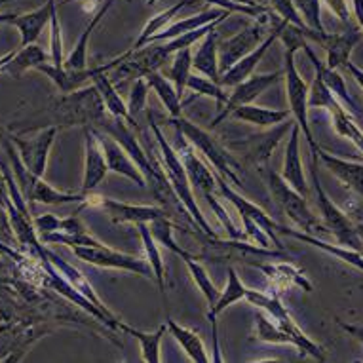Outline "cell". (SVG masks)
Returning a JSON list of instances; mask_svg holds the SVG:
<instances>
[{
	"label": "cell",
	"mask_w": 363,
	"mask_h": 363,
	"mask_svg": "<svg viewBox=\"0 0 363 363\" xmlns=\"http://www.w3.org/2000/svg\"><path fill=\"white\" fill-rule=\"evenodd\" d=\"M280 38L286 44V69H284V77H286V91L287 101H289V111H291L293 120L297 122L301 131H303L304 139L308 141L310 152H312V160H318L320 156V147L315 145L312 130L308 124V86L304 82L301 74H298L297 67H295V54L298 48H304L306 44V35L303 30L287 25L286 29L281 30Z\"/></svg>",
	"instance_id": "6da1fadb"
},
{
	"label": "cell",
	"mask_w": 363,
	"mask_h": 363,
	"mask_svg": "<svg viewBox=\"0 0 363 363\" xmlns=\"http://www.w3.org/2000/svg\"><path fill=\"white\" fill-rule=\"evenodd\" d=\"M149 124L152 133H155L158 149H160L162 162H164V173L167 175V181H169L173 192L177 194L179 202L183 203V208L186 209V213L191 215V219L194 220V225H196L198 230H202L208 238L217 240V234H215L213 228L209 226L206 215L202 213V209L198 208L196 198H194V192H192L191 181H189V175H186L183 162L179 158L177 150L167 143L166 138H164V133H162L160 125L156 124L152 114H149Z\"/></svg>",
	"instance_id": "7a4b0ae2"
},
{
	"label": "cell",
	"mask_w": 363,
	"mask_h": 363,
	"mask_svg": "<svg viewBox=\"0 0 363 363\" xmlns=\"http://www.w3.org/2000/svg\"><path fill=\"white\" fill-rule=\"evenodd\" d=\"M215 179H217V189H219L220 194L233 203L240 213L245 234L255 240L262 250H268L270 244H274V247L281 250V242L278 238V234L284 233V226L272 220V217H268L257 203H253L251 200L242 196L240 192L234 191L233 186L228 185V181L217 172H215Z\"/></svg>",
	"instance_id": "3957f363"
},
{
	"label": "cell",
	"mask_w": 363,
	"mask_h": 363,
	"mask_svg": "<svg viewBox=\"0 0 363 363\" xmlns=\"http://www.w3.org/2000/svg\"><path fill=\"white\" fill-rule=\"evenodd\" d=\"M169 124H172L173 128H175V130H177L179 133H181L198 152H200V155L206 156V160L215 167V172L219 173V175H223L228 183H233V185L236 186L242 185V179H240L238 175V160H236L233 156V152L226 149L225 145L219 143L209 131L202 130L200 125H196L194 122L185 118L183 114L177 116V118H169Z\"/></svg>",
	"instance_id": "277c9868"
},
{
	"label": "cell",
	"mask_w": 363,
	"mask_h": 363,
	"mask_svg": "<svg viewBox=\"0 0 363 363\" xmlns=\"http://www.w3.org/2000/svg\"><path fill=\"white\" fill-rule=\"evenodd\" d=\"M105 103L101 99L99 89L91 84L71 94H63L57 99V107L54 108L55 124L74 125V124H96L101 125L105 116Z\"/></svg>",
	"instance_id": "5b68a950"
},
{
	"label": "cell",
	"mask_w": 363,
	"mask_h": 363,
	"mask_svg": "<svg viewBox=\"0 0 363 363\" xmlns=\"http://www.w3.org/2000/svg\"><path fill=\"white\" fill-rule=\"evenodd\" d=\"M262 173H264V179H267V185L270 189V194L276 200V203L280 206L281 211L289 217V219L303 228L306 234L318 233L322 230V225L318 223V217H315L308 208V202H306V196H303L301 192H297L293 189L286 179L281 177L280 173H276L274 169L270 167H262Z\"/></svg>",
	"instance_id": "8992f818"
},
{
	"label": "cell",
	"mask_w": 363,
	"mask_h": 363,
	"mask_svg": "<svg viewBox=\"0 0 363 363\" xmlns=\"http://www.w3.org/2000/svg\"><path fill=\"white\" fill-rule=\"evenodd\" d=\"M245 298H247L253 306H257V308L262 310V312H267L268 315H272L276 322L280 323L281 328L291 335L293 346H295L297 350H301V354H306V356L314 357L318 362H325V350H323L318 342H314L310 337H306V335L303 333V329L298 328L297 322L293 320V315L289 314V310L281 304L278 295H270V293L247 289Z\"/></svg>",
	"instance_id": "52a82bcc"
},
{
	"label": "cell",
	"mask_w": 363,
	"mask_h": 363,
	"mask_svg": "<svg viewBox=\"0 0 363 363\" xmlns=\"http://www.w3.org/2000/svg\"><path fill=\"white\" fill-rule=\"evenodd\" d=\"M312 183H314L315 203H318V209H320V215H322L323 225L333 233V236L340 245L363 253V238L357 234L356 225L352 223L350 217L339 206H335L333 200L329 198V194L323 189L322 181L318 177V160H312Z\"/></svg>",
	"instance_id": "ba28073f"
},
{
	"label": "cell",
	"mask_w": 363,
	"mask_h": 363,
	"mask_svg": "<svg viewBox=\"0 0 363 363\" xmlns=\"http://www.w3.org/2000/svg\"><path fill=\"white\" fill-rule=\"evenodd\" d=\"M293 124L291 120H286L278 125H272V130L255 133L245 139H234V141H226L225 147L234 155H242L245 162H250L253 166H267L270 156L274 149L280 145V141L287 135V131H291Z\"/></svg>",
	"instance_id": "9c48e42d"
},
{
	"label": "cell",
	"mask_w": 363,
	"mask_h": 363,
	"mask_svg": "<svg viewBox=\"0 0 363 363\" xmlns=\"http://www.w3.org/2000/svg\"><path fill=\"white\" fill-rule=\"evenodd\" d=\"M72 251L80 261L94 264V267L116 268V270H125V272H135V274L143 276V278H155L149 259H143V257L120 253V251L111 250V247L103 244L72 245Z\"/></svg>",
	"instance_id": "30bf717a"
},
{
	"label": "cell",
	"mask_w": 363,
	"mask_h": 363,
	"mask_svg": "<svg viewBox=\"0 0 363 363\" xmlns=\"http://www.w3.org/2000/svg\"><path fill=\"white\" fill-rule=\"evenodd\" d=\"M264 21H267V18L262 16V18H259L257 23L250 25L247 29L240 30V33H236V35L230 36V38H226L220 46H217L220 74L228 71L230 67L236 65L242 57L251 54V52L270 35V33H267Z\"/></svg>",
	"instance_id": "8fae6325"
},
{
	"label": "cell",
	"mask_w": 363,
	"mask_h": 363,
	"mask_svg": "<svg viewBox=\"0 0 363 363\" xmlns=\"http://www.w3.org/2000/svg\"><path fill=\"white\" fill-rule=\"evenodd\" d=\"M281 77H284V71L267 72V74H251L247 80L240 82L238 86H234L233 94L226 99L223 111H220V113L213 118V122H211V130L217 128L223 120L230 118L233 111H236V108L242 107V105H250V103L255 101L262 91H267L270 86H274Z\"/></svg>",
	"instance_id": "7c38bea8"
},
{
	"label": "cell",
	"mask_w": 363,
	"mask_h": 363,
	"mask_svg": "<svg viewBox=\"0 0 363 363\" xmlns=\"http://www.w3.org/2000/svg\"><path fill=\"white\" fill-rule=\"evenodd\" d=\"M86 206L105 209L114 223H128V225L135 226L141 225V223H152L158 217L166 215V211L162 208H155V206H133V203L118 202V200H113V198L94 196L91 192H88Z\"/></svg>",
	"instance_id": "4fadbf2b"
},
{
	"label": "cell",
	"mask_w": 363,
	"mask_h": 363,
	"mask_svg": "<svg viewBox=\"0 0 363 363\" xmlns=\"http://www.w3.org/2000/svg\"><path fill=\"white\" fill-rule=\"evenodd\" d=\"M108 164L103 145L94 128H84V179L82 192H94L107 177Z\"/></svg>",
	"instance_id": "5bb4252c"
},
{
	"label": "cell",
	"mask_w": 363,
	"mask_h": 363,
	"mask_svg": "<svg viewBox=\"0 0 363 363\" xmlns=\"http://www.w3.org/2000/svg\"><path fill=\"white\" fill-rule=\"evenodd\" d=\"M287 25L289 23H287V21H284V19H281V21H278L274 29L270 30V35H268L267 38H264V40H262L261 44H259V46L253 50V52H251V54H247L245 57H242V60H240L236 65L230 67L228 71L220 74V78H219L220 86H223V88H234V86H238L240 82L247 80V78L253 74V71L257 69V65L261 63V60L264 57V54L268 52V48H270V46H272V44H274V42L280 38L281 30L286 29Z\"/></svg>",
	"instance_id": "9a60e30c"
},
{
	"label": "cell",
	"mask_w": 363,
	"mask_h": 363,
	"mask_svg": "<svg viewBox=\"0 0 363 363\" xmlns=\"http://www.w3.org/2000/svg\"><path fill=\"white\" fill-rule=\"evenodd\" d=\"M55 133H57V125L46 128V130L38 131V135L35 139L23 141V139L13 138V141L18 143L21 156H23L25 169H29L33 175L42 177L48 166V156L54 145Z\"/></svg>",
	"instance_id": "2e32d148"
},
{
	"label": "cell",
	"mask_w": 363,
	"mask_h": 363,
	"mask_svg": "<svg viewBox=\"0 0 363 363\" xmlns=\"http://www.w3.org/2000/svg\"><path fill=\"white\" fill-rule=\"evenodd\" d=\"M96 130V128H94ZM97 138L101 141L103 150H105V158H107L108 164V172H114L122 175V177L130 179L133 181L139 189H145L147 186V179L141 173V169L138 167V164L131 160V156L128 155V150L122 147V145L113 138V135H108L107 131H97Z\"/></svg>",
	"instance_id": "e0dca14e"
},
{
	"label": "cell",
	"mask_w": 363,
	"mask_h": 363,
	"mask_svg": "<svg viewBox=\"0 0 363 363\" xmlns=\"http://www.w3.org/2000/svg\"><path fill=\"white\" fill-rule=\"evenodd\" d=\"M122 61H124V55H120V57L113 60L111 63H107V65L96 67V72H94V77H91V84L99 89L108 116H113V118H124L128 120V122H131L130 113H128V103L120 97V94L116 91V88H114V84L111 82V78H108V71L116 69Z\"/></svg>",
	"instance_id": "ac0fdd59"
},
{
	"label": "cell",
	"mask_w": 363,
	"mask_h": 363,
	"mask_svg": "<svg viewBox=\"0 0 363 363\" xmlns=\"http://www.w3.org/2000/svg\"><path fill=\"white\" fill-rule=\"evenodd\" d=\"M179 139H181V133H179ZM175 150H177L179 158L183 162V166H185V172L186 175H189L191 185L196 186L203 196L209 194V192H215V189H217L215 172H211V169L198 158L196 152H194V147H192L186 139H181V145H179Z\"/></svg>",
	"instance_id": "d6986e66"
},
{
	"label": "cell",
	"mask_w": 363,
	"mask_h": 363,
	"mask_svg": "<svg viewBox=\"0 0 363 363\" xmlns=\"http://www.w3.org/2000/svg\"><path fill=\"white\" fill-rule=\"evenodd\" d=\"M301 128L295 122L289 131V141L286 147V156H284V167H281V177L286 179L287 183L301 192L303 196L308 198V183L304 179L303 162H301Z\"/></svg>",
	"instance_id": "ffe728a7"
},
{
	"label": "cell",
	"mask_w": 363,
	"mask_h": 363,
	"mask_svg": "<svg viewBox=\"0 0 363 363\" xmlns=\"http://www.w3.org/2000/svg\"><path fill=\"white\" fill-rule=\"evenodd\" d=\"M318 156H320V160L325 164L329 172L333 173L342 185L348 186L363 202V164H359V162H348L345 158H339V156L325 152L322 149H320Z\"/></svg>",
	"instance_id": "44dd1931"
},
{
	"label": "cell",
	"mask_w": 363,
	"mask_h": 363,
	"mask_svg": "<svg viewBox=\"0 0 363 363\" xmlns=\"http://www.w3.org/2000/svg\"><path fill=\"white\" fill-rule=\"evenodd\" d=\"M57 4L55 0H46L40 8H36L33 12L23 13V16H18L13 19L12 25L18 27L19 35H21V48L29 46V44H35L40 36L42 29L50 23L52 19V10Z\"/></svg>",
	"instance_id": "7402d4cb"
},
{
	"label": "cell",
	"mask_w": 363,
	"mask_h": 363,
	"mask_svg": "<svg viewBox=\"0 0 363 363\" xmlns=\"http://www.w3.org/2000/svg\"><path fill=\"white\" fill-rule=\"evenodd\" d=\"M304 52L308 54L310 61H312V65H314L315 69V74L322 78V82L328 86L329 91L339 99V103H342V105L348 107V113H350L352 116H359V107H357V103L354 101V97L348 94V88H346L345 80H342V77L337 72V69H329L328 65H323L322 61L315 57L314 52H312L306 44H304Z\"/></svg>",
	"instance_id": "603a6c76"
},
{
	"label": "cell",
	"mask_w": 363,
	"mask_h": 363,
	"mask_svg": "<svg viewBox=\"0 0 363 363\" xmlns=\"http://www.w3.org/2000/svg\"><path fill=\"white\" fill-rule=\"evenodd\" d=\"M230 13L225 12V10H220V8H213V10H206V12H200L196 16H192V18L181 19V21H175V23L167 25L166 29L160 30L158 35H155L149 40V44H156V42H166L172 40L175 36L179 35H185V33H191V30H196L203 25H209L217 21V19H225L228 18ZM147 44V46H149Z\"/></svg>",
	"instance_id": "cb8c5ba5"
},
{
	"label": "cell",
	"mask_w": 363,
	"mask_h": 363,
	"mask_svg": "<svg viewBox=\"0 0 363 363\" xmlns=\"http://www.w3.org/2000/svg\"><path fill=\"white\" fill-rule=\"evenodd\" d=\"M192 69L198 74L219 82V52H217V30H211L200 40L196 54L192 55Z\"/></svg>",
	"instance_id": "d4e9b609"
},
{
	"label": "cell",
	"mask_w": 363,
	"mask_h": 363,
	"mask_svg": "<svg viewBox=\"0 0 363 363\" xmlns=\"http://www.w3.org/2000/svg\"><path fill=\"white\" fill-rule=\"evenodd\" d=\"M29 172V169H27ZM27 186V194L33 202L50 203V206H60V203H86L88 194H69V192L55 191L54 186H50L46 181H42L40 177H36L29 172V185Z\"/></svg>",
	"instance_id": "484cf974"
},
{
	"label": "cell",
	"mask_w": 363,
	"mask_h": 363,
	"mask_svg": "<svg viewBox=\"0 0 363 363\" xmlns=\"http://www.w3.org/2000/svg\"><path fill=\"white\" fill-rule=\"evenodd\" d=\"M291 116L289 108H268V107H259V105H242L236 111H233L230 118L242 120L247 124L259 125V128H272L281 122H286Z\"/></svg>",
	"instance_id": "4316f807"
},
{
	"label": "cell",
	"mask_w": 363,
	"mask_h": 363,
	"mask_svg": "<svg viewBox=\"0 0 363 363\" xmlns=\"http://www.w3.org/2000/svg\"><path fill=\"white\" fill-rule=\"evenodd\" d=\"M166 325L167 331L172 333V337L179 342V346L183 348L189 359L194 363H209L211 362V357L208 356V350H206V346H203V340L200 339V335L194 333L192 329L185 328V325H181L172 318H166Z\"/></svg>",
	"instance_id": "83f0119b"
},
{
	"label": "cell",
	"mask_w": 363,
	"mask_h": 363,
	"mask_svg": "<svg viewBox=\"0 0 363 363\" xmlns=\"http://www.w3.org/2000/svg\"><path fill=\"white\" fill-rule=\"evenodd\" d=\"M114 4V0H105V4H103L101 8H99V12L91 18V21H89L88 25H86V29L82 30V35H80V38H78L77 46L72 48L71 55L67 57L65 63H63V67L65 69H69V71H82V69H88V44H89V36H91V33H94V29L97 27V23L101 21L105 16H107V12L111 10V6Z\"/></svg>",
	"instance_id": "f1b7e54d"
},
{
	"label": "cell",
	"mask_w": 363,
	"mask_h": 363,
	"mask_svg": "<svg viewBox=\"0 0 363 363\" xmlns=\"http://www.w3.org/2000/svg\"><path fill=\"white\" fill-rule=\"evenodd\" d=\"M36 71L48 74L54 84L60 88L61 94H71L77 89L84 88V84L89 82L96 69H82V71H69L65 67H55L52 63H42L36 67Z\"/></svg>",
	"instance_id": "f546056e"
},
{
	"label": "cell",
	"mask_w": 363,
	"mask_h": 363,
	"mask_svg": "<svg viewBox=\"0 0 363 363\" xmlns=\"http://www.w3.org/2000/svg\"><path fill=\"white\" fill-rule=\"evenodd\" d=\"M281 234H287V236H291V238L301 240V242H304V244L314 245V247H318V250L325 251V253H329V255L337 257L339 261L346 262V264H350V267L357 268V270H362L363 272V253L362 251L350 250V247H345V245H329L328 242L315 238V236H312V234L297 233V230H291V228H286V226H284V233Z\"/></svg>",
	"instance_id": "4dcf8cb0"
},
{
	"label": "cell",
	"mask_w": 363,
	"mask_h": 363,
	"mask_svg": "<svg viewBox=\"0 0 363 363\" xmlns=\"http://www.w3.org/2000/svg\"><path fill=\"white\" fill-rule=\"evenodd\" d=\"M259 270L264 272V276L268 278V281L276 287V289H284V287L289 286H298L301 289H304L306 293L312 291V284L306 280L303 270H298L293 264H255Z\"/></svg>",
	"instance_id": "1f68e13d"
},
{
	"label": "cell",
	"mask_w": 363,
	"mask_h": 363,
	"mask_svg": "<svg viewBox=\"0 0 363 363\" xmlns=\"http://www.w3.org/2000/svg\"><path fill=\"white\" fill-rule=\"evenodd\" d=\"M118 331H124V333L131 335L133 339L139 340V346H141V356H143L145 363H160L162 362L160 345H162V337H164L167 331L166 323L156 329L155 333H145V331H141V329L130 328V325H125L124 322H120Z\"/></svg>",
	"instance_id": "d6a6232c"
},
{
	"label": "cell",
	"mask_w": 363,
	"mask_h": 363,
	"mask_svg": "<svg viewBox=\"0 0 363 363\" xmlns=\"http://www.w3.org/2000/svg\"><path fill=\"white\" fill-rule=\"evenodd\" d=\"M192 2H196V0H179V2H175L173 6L166 8V10H162L160 13H156L155 18H150V21L143 27V30H141V35H139V38L135 40V44H133V48L131 50H141L145 48L147 44H149V40L152 38L155 35H158L160 30H164L169 25V21H172L175 16H177L183 8L191 6Z\"/></svg>",
	"instance_id": "836d02e7"
},
{
	"label": "cell",
	"mask_w": 363,
	"mask_h": 363,
	"mask_svg": "<svg viewBox=\"0 0 363 363\" xmlns=\"http://www.w3.org/2000/svg\"><path fill=\"white\" fill-rule=\"evenodd\" d=\"M145 78H147V82H149L150 88L155 89L156 96L160 97L162 105L166 107L169 116H172V118L181 116V114H183V111H181V96L177 94V89H175V86L172 84V80H167V78L162 77L158 71H152L149 72V74H145Z\"/></svg>",
	"instance_id": "e575fe53"
},
{
	"label": "cell",
	"mask_w": 363,
	"mask_h": 363,
	"mask_svg": "<svg viewBox=\"0 0 363 363\" xmlns=\"http://www.w3.org/2000/svg\"><path fill=\"white\" fill-rule=\"evenodd\" d=\"M357 40H359V33L356 29H352L350 33L346 30V33H342L339 36H328V40H325L323 46L328 50L329 69H337V67L345 65Z\"/></svg>",
	"instance_id": "d590c367"
},
{
	"label": "cell",
	"mask_w": 363,
	"mask_h": 363,
	"mask_svg": "<svg viewBox=\"0 0 363 363\" xmlns=\"http://www.w3.org/2000/svg\"><path fill=\"white\" fill-rule=\"evenodd\" d=\"M139 234H141V240H143L145 253H147V259H149L150 267H152V272H155V280L160 287L162 295H166V268H164V261H162L160 247H158V242L150 233L149 223H141L138 225Z\"/></svg>",
	"instance_id": "8d00e7d4"
},
{
	"label": "cell",
	"mask_w": 363,
	"mask_h": 363,
	"mask_svg": "<svg viewBox=\"0 0 363 363\" xmlns=\"http://www.w3.org/2000/svg\"><path fill=\"white\" fill-rule=\"evenodd\" d=\"M181 259L185 261L186 268H189V272H191L192 280H194V284L198 286V289H200V293L203 295V298H206V303H208L209 310L213 308L215 304H217V301H219L220 297V291L215 287V284L211 281V278H209L208 270L200 264V262L194 259V255L192 253H189V251H185L183 255H181Z\"/></svg>",
	"instance_id": "74e56055"
},
{
	"label": "cell",
	"mask_w": 363,
	"mask_h": 363,
	"mask_svg": "<svg viewBox=\"0 0 363 363\" xmlns=\"http://www.w3.org/2000/svg\"><path fill=\"white\" fill-rule=\"evenodd\" d=\"M255 339L261 342H268V345H291V335L287 333L286 329L281 328L280 323L276 322L272 315H268L267 312L259 310L255 318Z\"/></svg>",
	"instance_id": "f35d334b"
},
{
	"label": "cell",
	"mask_w": 363,
	"mask_h": 363,
	"mask_svg": "<svg viewBox=\"0 0 363 363\" xmlns=\"http://www.w3.org/2000/svg\"><path fill=\"white\" fill-rule=\"evenodd\" d=\"M50 61H52L50 54H46L44 50L38 48L36 44H29V46L19 50L18 54H13L12 61L4 67V71L13 74V77H21L25 71L36 69L42 63H50Z\"/></svg>",
	"instance_id": "ab89813d"
},
{
	"label": "cell",
	"mask_w": 363,
	"mask_h": 363,
	"mask_svg": "<svg viewBox=\"0 0 363 363\" xmlns=\"http://www.w3.org/2000/svg\"><path fill=\"white\" fill-rule=\"evenodd\" d=\"M268 6L272 8L284 21H287V23L293 25V27H297V29L303 30L304 35H306V38H314V40L322 42L323 44L322 36L318 35V33H314V30L306 25L303 16L298 13L297 4H295L293 0H268Z\"/></svg>",
	"instance_id": "60d3db41"
},
{
	"label": "cell",
	"mask_w": 363,
	"mask_h": 363,
	"mask_svg": "<svg viewBox=\"0 0 363 363\" xmlns=\"http://www.w3.org/2000/svg\"><path fill=\"white\" fill-rule=\"evenodd\" d=\"M192 74V52L191 48L181 50L177 54L173 55L172 71H169V80L177 89L179 96H183L186 89V82L189 77Z\"/></svg>",
	"instance_id": "b9f144b4"
},
{
	"label": "cell",
	"mask_w": 363,
	"mask_h": 363,
	"mask_svg": "<svg viewBox=\"0 0 363 363\" xmlns=\"http://www.w3.org/2000/svg\"><path fill=\"white\" fill-rule=\"evenodd\" d=\"M331 114H333L335 130H337V133H339V135H342V138L350 139L352 143L357 147V150H359V152H363V131H362V128H359V125L354 122L352 114L342 107L335 108Z\"/></svg>",
	"instance_id": "7bdbcfd3"
},
{
	"label": "cell",
	"mask_w": 363,
	"mask_h": 363,
	"mask_svg": "<svg viewBox=\"0 0 363 363\" xmlns=\"http://www.w3.org/2000/svg\"><path fill=\"white\" fill-rule=\"evenodd\" d=\"M186 89L194 91L196 96L211 97V99H215L219 105L220 103L225 105L228 96H230V94H226L225 88H223L219 82H215V80L203 77V74H191V77H189V82H186Z\"/></svg>",
	"instance_id": "ee69618b"
},
{
	"label": "cell",
	"mask_w": 363,
	"mask_h": 363,
	"mask_svg": "<svg viewBox=\"0 0 363 363\" xmlns=\"http://www.w3.org/2000/svg\"><path fill=\"white\" fill-rule=\"evenodd\" d=\"M308 107L315 108H328L329 113H333L335 108L342 107L339 103V99L329 91V88L322 82V78L315 74L314 82H312V88L308 91Z\"/></svg>",
	"instance_id": "f6af8a7d"
},
{
	"label": "cell",
	"mask_w": 363,
	"mask_h": 363,
	"mask_svg": "<svg viewBox=\"0 0 363 363\" xmlns=\"http://www.w3.org/2000/svg\"><path fill=\"white\" fill-rule=\"evenodd\" d=\"M149 226L150 233H152V236H155L158 244L166 245V250L173 251V253L179 257L185 253V250H183L181 245H177V242L173 240V226L172 223L166 219V215H164V217H158V219H155L152 223H149Z\"/></svg>",
	"instance_id": "bcb514c9"
},
{
	"label": "cell",
	"mask_w": 363,
	"mask_h": 363,
	"mask_svg": "<svg viewBox=\"0 0 363 363\" xmlns=\"http://www.w3.org/2000/svg\"><path fill=\"white\" fill-rule=\"evenodd\" d=\"M50 57L52 65L63 67V38H61V25L60 16H57V4L52 10V19H50Z\"/></svg>",
	"instance_id": "7dc6e473"
},
{
	"label": "cell",
	"mask_w": 363,
	"mask_h": 363,
	"mask_svg": "<svg viewBox=\"0 0 363 363\" xmlns=\"http://www.w3.org/2000/svg\"><path fill=\"white\" fill-rule=\"evenodd\" d=\"M149 82H147V78L141 77L135 80L133 84V88H131L130 94V101H128V113H130V120L138 118L139 114L143 113L145 105H147V99H149Z\"/></svg>",
	"instance_id": "c3c4849f"
},
{
	"label": "cell",
	"mask_w": 363,
	"mask_h": 363,
	"mask_svg": "<svg viewBox=\"0 0 363 363\" xmlns=\"http://www.w3.org/2000/svg\"><path fill=\"white\" fill-rule=\"evenodd\" d=\"M297 6L301 10V16H304V21L310 29L318 33L323 38V44L328 40V35L323 30L322 18H320V0H297Z\"/></svg>",
	"instance_id": "681fc988"
},
{
	"label": "cell",
	"mask_w": 363,
	"mask_h": 363,
	"mask_svg": "<svg viewBox=\"0 0 363 363\" xmlns=\"http://www.w3.org/2000/svg\"><path fill=\"white\" fill-rule=\"evenodd\" d=\"M206 200L209 202V206H211V209L215 211V215L219 217V220L223 223V226L226 228V233H228V236L233 240H242L244 238V234H242V230H238L236 226L233 225V220L228 219V213H226V209L223 208V203L217 200V198L213 196V192H209V194H206Z\"/></svg>",
	"instance_id": "f907efd6"
},
{
	"label": "cell",
	"mask_w": 363,
	"mask_h": 363,
	"mask_svg": "<svg viewBox=\"0 0 363 363\" xmlns=\"http://www.w3.org/2000/svg\"><path fill=\"white\" fill-rule=\"evenodd\" d=\"M323 2H328V6L339 16L340 21H345V23L350 21V12H348V2L346 0H323Z\"/></svg>",
	"instance_id": "816d5d0a"
},
{
	"label": "cell",
	"mask_w": 363,
	"mask_h": 363,
	"mask_svg": "<svg viewBox=\"0 0 363 363\" xmlns=\"http://www.w3.org/2000/svg\"><path fill=\"white\" fill-rule=\"evenodd\" d=\"M340 325V329L342 331H346V333L350 335V337H354V339L357 340V342H362L363 345V325H354V323H345V322H337Z\"/></svg>",
	"instance_id": "f5cc1de1"
},
{
	"label": "cell",
	"mask_w": 363,
	"mask_h": 363,
	"mask_svg": "<svg viewBox=\"0 0 363 363\" xmlns=\"http://www.w3.org/2000/svg\"><path fill=\"white\" fill-rule=\"evenodd\" d=\"M233 2H240L245 6H268V0H233Z\"/></svg>",
	"instance_id": "db71d44e"
},
{
	"label": "cell",
	"mask_w": 363,
	"mask_h": 363,
	"mask_svg": "<svg viewBox=\"0 0 363 363\" xmlns=\"http://www.w3.org/2000/svg\"><path fill=\"white\" fill-rule=\"evenodd\" d=\"M354 10H356L357 19H359V23L363 27V0H354Z\"/></svg>",
	"instance_id": "11a10c76"
},
{
	"label": "cell",
	"mask_w": 363,
	"mask_h": 363,
	"mask_svg": "<svg viewBox=\"0 0 363 363\" xmlns=\"http://www.w3.org/2000/svg\"><path fill=\"white\" fill-rule=\"evenodd\" d=\"M13 54H16V52H10V54L2 55V57H0V71H4V67H6L8 63H10V61H12Z\"/></svg>",
	"instance_id": "9f6ffc18"
},
{
	"label": "cell",
	"mask_w": 363,
	"mask_h": 363,
	"mask_svg": "<svg viewBox=\"0 0 363 363\" xmlns=\"http://www.w3.org/2000/svg\"><path fill=\"white\" fill-rule=\"evenodd\" d=\"M16 18H18L16 13H0V25H2V23H12Z\"/></svg>",
	"instance_id": "6f0895ef"
},
{
	"label": "cell",
	"mask_w": 363,
	"mask_h": 363,
	"mask_svg": "<svg viewBox=\"0 0 363 363\" xmlns=\"http://www.w3.org/2000/svg\"><path fill=\"white\" fill-rule=\"evenodd\" d=\"M356 230H357V234H359V236H362V238H363V223H357Z\"/></svg>",
	"instance_id": "680465c9"
},
{
	"label": "cell",
	"mask_w": 363,
	"mask_h": 363,
	"mask_svg": "<svg viewBox=\"0 0 363 363\" xmlns=\"http://www.w3.org/2000/svg\"><path fill=\"white\" fill-rule=\"evenodd\" d=\"M4 2H10V0H0V4H4Z\"/></svg>",
	"instance_id": "91938a15"
},
{
	"label": "cell",
	"mask_w": 363,
	"mask_h": 363,
	"mask_svg": "<svg viewBox=\"0 0 363 363\" xmlns=\"http://www.w3.org/2000/svg\"><path fill=\"white\" fill-rule=\"evenodd\" d=\"M67 2H80V0H67Z\"/></svg>",
	"instance_id": "94428289"
}]
</instances>
